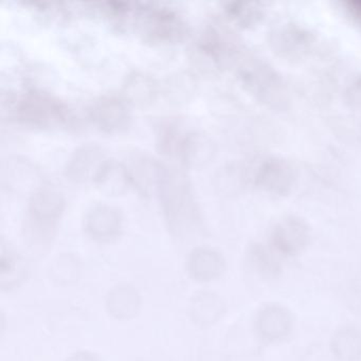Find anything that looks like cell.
Returning <instances> with one entry per match:
<instances>
[{"mask_svg": "<svg viewBox=\"0 0 361 361\" xmlns=\"http://www.w3.org/2000/svg\"><path fill=\"white\" fill-rule=\"evenodd\" d=\"M107 161L109 158L102 147L88 143L80 147L69 158L65 175L75 183H94Z\"/></svg>", "mask_w": 361, "mask_h": 361, "instance_id": "obj_9", "label": "cell"}, {"mask_svg": "<svg viewBox=\"0 0 361 361\" xmlns=\"http://www.w3.org/2000/svg\"><path fill=\"white\" fill-rule=\"evenodd\" d=\"M92 122L106 134H121L130 128L132 117L123 100L105 97L92 105Z\"/></svg>", "mask_w": 361, "mask_h": 361, "instance_id": "obj_11", "label": "cell"}, {"mask_svg": "<svg viewBox=\"0 0 361 361\" xmlns=\"http://www.w3.org/2000/svg\"><path fill=\"white\" fill-rule=\"evenodd\" d=\"M147 35L154 41L174 42L183 35V24L173 12L155 10L147 16Z\"/></svg>", "mask_w": 361, "mask_h": 361, "instance_id": "obj_18", "label": "cell"}, {"mask_svg": "<svg viewBox=\"0 0 361 361\" xmlns=\"http://www.w3.org/2000/svg\"><path fill=\"white\" fill-rule=\"evenodd\" d=\"M228 18L243 28H250L261 22L264 16V8L255 1H236L226 8Z\"/></svg>", "mask_w": 361, "mask_h": 361, "instance_id": "obj_23", "label": "cell"}, {"mask_svg": "<svg viewBox=\"0 0 361 361\" xmlns=\"http://www.w3.org/2000/svg\"><path fill=\"white\" fill-rule=\"evenodd\" d=\"M274 52L288 60H299L312 50L314 35L303 27L286 24L276 28L270 37Z\"/></svg>", "mask_w": 361, "mask_h": 361, "instance_id": "obj_10", "label": "cell"}, {"mask_svg": "<svg viewBox=\"0 0 361 361\" xmlns=\"http://www.w3.org/2000/svg\"><path fill=\"white\" fill-rule=\"evenodd\" d=\"M66 361H101V359L99 358L98 355L90 350H79L71 355Z\"/></svg>", "mask_w": 361, "mask_h": 361, "instance_id": "obj_29", "label": "cell"}, {"mask_svg": "<svg viewBox=\"0 0 361 361\" xmlns=\"http://www.w3.org/2000/svg\"><path fill=\"white\" fill-rule=\"evenodd\" d=\"M84 231L99 243L117 240L123 231V215L116 207L100 204L92 207L84 216Z\"/></svg>", "mask_w": 361, "mask_h": 361, "instance_id": "obj_8", "label": "cell"}, {"mask_svg": "<svg viewBox=\"0 0 361 361\" xmlns=\"http://www.w3.org/2000/svg\"><path fill=\"white\" fill-rule=\"evenodd\" d=\"M109 316L117 320H130L137 316L141 307V297L136 287L117 284L111 287L105 298Z\"/></svg>", "mask_w": 361, "mask_h": 361, "instance_id": "obj_14", "label": "cell"}, {"mask_svg": "<svg viewBox=\"0 0 361 361\" xmlns=\"http://www.w3.org/2000/svg\"><path fill=\"white\" fill-rule=\"evenodd\" d=\"M185 267L190 278L196 282L209 283L223 276L227 263L224 255L216 249L200 246L190 252Z\"/></svg>", "mask_w": 361, "mask_h": 361, "instance_id": "obj_12", "label": "cell"}, {"mask_svg": "<svg viewBox=\"0 0 361 361\" xmlns=\"http://www.w3.org/2000/svg\"><path fill=\"white\" fill-rule=\"evenodd\" d=\"M105 195H122L132 187L130 173L123 164L109 159L94 183Z\"/></svg>", "mask_w": 361, "mask_h": 361, "instance_id": "obj_20", "label": "cell"}, {"mask_svg": "<svg viewBox=\"0 0 361 361\" xmlns=\"http://www.w3.org/2000/svg\"><path fill=\"white\" fill-rule=\"evenodd\" d=\"M293 166L280 157H268L262 160L253 174V183L259 189L274 196H285L295 185Z\"/></svg>", "mask_w": 361, "mask_h": 361, "instance_id": "obj_6", "label": "cell"}, {"mask_svg": "<svg viewBox=\"0 0 361 361\" xmlns=\"http://www.w3.org/2000/svg\"><path fill=\"white\" fill-rule=\"evenodd\" d=\"M79 261L71 255H62L50 266V276L58 284H73L80 276Z\"/></svg>", "mask_w": 361, "mask_h": 361, "instance_id": "obj_25", "label": "cell"}, {"mask_svg": "<svg viewBox=\"0 0 361 361\" xmlns=\"http://www.w3.org/2000/svg\"><path fill=\"white\" fill-rule=\"evenodd\" d=\"M185 136L187 133L183 132L177 124H164L158 134V147L160 152L168 157L179 159Z\"/></svg>", "mask_w": 361, "mask_h": 361, "instance_id": "obj_24", "label": "cell"}, {"mask_svg": "<svg viewBox=\"0 0 361 361\" xmlns=\"http://www.w3.org/2000/svg\"><path fill=\"white\" fill-rule=\"evenodd\" d=\"M66 207L64 195L49 185L37 187L29 198L28 215L31 232L48 238L54 231Z\"/></svg>", "mask_w": 361, "mask_h": 361, "instance_id": "obj_3", "label": "cell"}, {"mask_svg": "<svg viewBox=\"0 0 361 361\" xmlns=\"http://www.w3.org/2000/svg\"><path fill=\"white\" fill-rule=\"evenodd\" d=\"M28 268L22 257L13 250L1 247L0 285L3 290H11L24 282Z\"/></svg>", "mask_w": 361, "mask_h": 361, "instance_id": "obj_22", "label": "cell"}, {"mask_svg": "<svg viewBox=\"0 0 361 361\" xmlns=\"http://www.w3.org/2000/svg\"><path fill=\"white\" fill-rule=\"evenodd\" d=\"M213 145L210 139L200 133H187L179 160L190 168L204 166L212 157Z\"/></svg>", "mask_w": 361, "mask_h": 361, "instance_id": "obj_21", "label": "cell"}, {"mask_svg": "<svg viewBox=\"0 0 361 361\" xmlns=\"http://www.w3.org/2000/svg\"><path fill=\"white\" fill-rule=\"evenodd\" d=\"M348 16L361 26V0H348L342 3Z\"/></svg>", "mask_w": 361, "mask_h": 361, "instance_id": "obj_28", "label": "cell"}, {"mask_svg": "<svg viewBox=\"0 0 361 361\" xmlns=\"http://www.w3.org/2000/svg\"><path fill=\"white\" fill-rule=\"evenodd\" d=\"M295 326L293 312L286 306L268 303L257 310L255 329L257 337L266 344L286 341Z\"/></svg>", "mask_w": 361, "mask_h": 361, "instance_id": "obj_5", "label": "cell"}, {"mask_svg": "<svg viewBox=\"0 0 361 361\" xmlns=\"http://www.w3.org/2000/svg\"><path fill=\"white\" fill-rule=\"evenodd\" d=\"M329 348L338 361H361V329L346 324L334 331Z\"/></svg>", "mask_w": 361, "mask_h": 361, "instance_id": "obj_17", "label": "cell"}, {"mask_svg": "<svg viewBox=\"0 0 361 361\" xmlns=\"http://www.w3.org/2000/svg\"><path fill=\"white\" fill-rule=\"evenodd\" d=\"M159 87L154 78L147 73H130L122 86L123 101L126 104L137 107H147L157 98Z\"/></svg>", "mask_w": 361, "mask_h": 361, "instance_id": "obj_16", "label": "cell"}, {"mask_svg": "<svg viewBox=\"0 0 361 361\" xmlns=\"http://www.w3.org/2000/svg\"><path fill=\"white\" fill-rule=\"evenodd\" d=\"M169 229L177 238L200 229V215L189 179L172 166H162L157 190Z\"/></svg>", "mask_w": 361, "mask_h": 361, "instance_id": "obj_1", "label": "cell"}, {"mask_svg": "<svg viewBox=\"0 0 361 361\" xmlns=\"http://www.w3.org/2000/svg\"><path fill=\"white\" fill-rule=\"evenodd\" d=\"M346 100L355 109H361V75H359L346 90Z\"/></svg>", "mask_w": 361, "mask_h": 361, "instance_id": "obj_27", "label": "cell"}, {"mask_svg": "<svg viewBox=\"0 0 361 361\" xmlns=\"http://www.w3.org/2000/svg\"><path fill=\"white\" fill-rule=\"evenodd\" d=\"M226 303L214 291L202 290L190 300L189 316L197 326L210 327L225 314Z\"/></svg>", "mask_w": 361, "mask_h": 361, "instance_id": "obj_13", "label": "cell"}, {"mask_svg": "<svg viewBox=\"0 0 361 361\" xmlns=\"http://www.w3.org/2000/svg\"><path fill=\"white\" fill-rule=\"evenodd\" d=\"M247 255L250 267L265 280H276L283 274V257L269 244H252Z\"/></svg>", "mask_w": 361, "mask_h": 361, "instance_id": "obj_19", "label": "cell"}, {"mask_svg": "<svg viewBox=\"0 0 361 361\" xmlns=\"http://www.w3.org/2000/svg\"><path fill=\"white\" fill-rule=\"evenodd\" d=\"M243 85L259 102L280 109L287 102V90L281 75L267 63L250 58L240 68Z\"/></svg>", "mask_w": 361, "mask_h": 361, "instance_id": "obj_2", "label": "cell"}, {"mask_svg": "<svg viewBox=\"0 0 361 361\" xmlns=\"http://www.w3.org/2000/svg\"><path fill=\"white\" fill-rule=\"evenodd\" d=\"M130 173L132 187L136 188L141 195H151L157 191L161 175L162 164H158L149 156L137 155L126 166Z\"/></svg>", "mask_w": 361, "mask_h": 361, "instance_id": "obj_15", "label": "cell"}, {"mask_svg": "<svg viewBox=\"0 0 361 361\" xmlns=\"http://www.w3.org/2000/svg\"><path fill=\"white\" fill-rule=\"evenodd\" d=\"M22 121L35 126H54L65 119V109L51 98L39 94H29L12 107Z\"/></svg>", "mask_w": 361, "mask_h": 361, "instance_id": "obj_7", "label": "cell"}, {"mask_svg": "<svg viewBox=\"0 0 361 361\" xmlns=\"http://www.w3.org/2000/svg\"><path fill=\"white\" fill-rule=\"evenodd\" d=\"M310 238L307 221L295 215H287L272 227L269 245L282 257H297L307 248Z\"/></svg>", "mask_w": 361, "mask_h": 361, "instance_id": "obj_4", "label": "cell"}, {"mask_svg": "<svg viewBox=\"0 0 361 361\" xmlns=\"http://www.w3.org/2000/svg\"><path fill=\"white\" fill-rule=\"evenodd\" d=\"M303 361H338L331 348L323 344H312L304 354Z\"/></svg>", "mask_w": 361, "mask_h": 361, "instance_id": "obj_26", "label": "cell"}]
</instances>
